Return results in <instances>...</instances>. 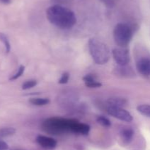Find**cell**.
I'll list each match as a JSON object with an SVG mask.
<instances>
[{"mask_svg": "<svg viewBox=\"0 0 150 150\" xmlns=\"http://www.w3.org/2000/svg\"><path fill=\"white\" fill-rule=\"evenodd\" d=\"M49 22L60 29H70L76 24V16L70 9L62 5L54 4L46 10Z\"/></svg>", "mask_w": 150, "mask_h": 150, "instance_id": "6da1fadb", "label": "cell"}, {"mask_svg": "<svg viewBox=\"0 0 150 150\" xmlns=\"http://www.w3.org/2000/svg\"><path fill=\"white\" fill-rule=\"evenodd\" d=\"M89 50L92 60L98 65L108 63L110 59V51L106 44L95 38L89 39Z\"/></svg>", "mask_w": 150, "mask_h": 150, "instance_id": "7a4b0ae2", "label": "cell"}, {"mask_svg": "<svg viewBox=\"0 0 150 150\" xmlns=\"http://www.w3.org/2000/svg\"><path fill=\"white\" fill-rule=\"evenodd\" d=\"M114 39L120 47H126L133 38V30L127 24L119 23L114 29Z\"/></svg>", "mask_w": 150, "mask_h": 150, "instance_id": "3957f363", "label": "cell"}, {"mask_svg": "<svg viewBox=\"0 0 150 150\" xmlns=\"http://www.w3.org/2000/svg\"><path fill=\"white\" fill-rule=\"evenodd\" d=\"M73 120L71 119H63L59 118H53L45 121V130L51 133H60L66 130H70V125Z\"/></svg>", "mask_w": 150, "mask_h": 150, "instance_id": "277c9868", "label": "cell"}, {"mask_svg": "<svg viewBox=\"0 0 150 150\" xmlns=\"http://www.w3.org/2000/svg\"><path fill=\"white\" fill-rule=\"evenodd\" d=\"M112 55L114 60L119 66H127L130 61L129 50L126 47L115 48L112 50Z\"/></svg>", "mask_w": 150, "mask_h": 150, "instance_id": "5b68a950", "label": "cell"}, {"mask_svg": "<svg viewBox=\"0 0 150 150\" xmlns=\"http://www.w3.org/2000/svg\"><path fill=\"white\" fill-rule=\"evenodd\" d=\"M107 112L111 116L119 119V120L123 121L131 122L133 119L132 115L127 110H125L123 107L108 106V107H107Z\"/></svg>", "mask_w": 150, "mask_h": 150, "instance_id": "8992f818", "label": "cell"}, {"mask_svg": "<svg viewBox=\"0 0 150 150\" xmlns=\"http://www.w3.org/2000/svg\"><path fill=\"white\" fill-rule=\"evenodd\" d=\"M36 141L40 146L46 149H54L57 145V141L54 138L45 135H38L36 138Z\"/></svg>", "mask_w": 150, "mask_h": 150, "instance_id": "52a82bcc", "label": "cell"}, {"mask_svg": "<svg viewBox=\"0 0 150 150\" xmlns=\"http://www.w3.org/2000/svg\"><path fill=\"white\" fill-rule=\"evenodd\" d=\"M136 68L139 73L144 76L150 75V58L149 57H142L139 59L136 63Z\"/></svg>", "mask_w": 150, "mask_h": 150, "instance_id": "ba28073f", "label": "cell"}, {"mask_svg": "<svg viewBox=\"0 0 150 150\" xmlns=\"http://www.w3.org/2000/svg\"><path fill=\"white\" fill-rule=\"evenodd\" d=\"M70 131L76 133L82 134V135H87L90 130V126L86 124L80 123L76 120H73L70 125Z\"/></svg>", "mask_w": 150, "mask_h": 150, "instance_id": "9c48e42d", "label": "cell"}, {"mask_svg": "<svg viewBox=\"0 0 150 150\" xmlns=\"http://www.w3.org/2000/svg\"><path fill=\"white\" fill-rule=\"evenodd\" d=\"M120 136L125 144H129L134 136V131L130 127H123L120 129Z\"/></svg>", "mask_w": 150, "mask_h": 150, "instance_id": "30bf717a", "label": "cell"}, {"mask_svg": "<svg viewBox=\"0 0 150 150\" xmlns=\"http://www.w3.org/2000/svg\"><path fill=\"white\" fill-rule=\"evenodd\" d=\"M107 103H108V106H111V107H123L127 104V100L123 98L114 97V98L108 99Z\"/></svg>", "mask_w": 150, "mask_h": 150, "instance_id": "8fae6325", "label": "cell"}, {"mask_svg": "<svg viewBox=\"0 0 150 150\" xmlns=\"http://www.w3.org/2000/svg\"><path fill=\"white\" fill-rule=\"evenodd\" d=\"M29 101L35 106H45L49 104L50 100L48 98H32Z\"/></svg>", "mask_w": 150, "mask_h": 150, "instance_id": "7c38bea8", "label": "cell"}, {"mask_svg": "<svg viewBox=\"0 0 150 150\" xmlns=\"http://www.w3.org/2000/svg\"><path fill=\"white\" fill-rule=\"evenodd\" d=\"M16 130L13 127H4L0 129V139L12 136L16 133Z\"/></svg>", "mask_w": 150, "mask_h": 150, "instance_id": "4fadbf2b", "label": "cell"}, {"mask_svg": "<svg viewBox=\"0 0 150 150\" xmlns=\"http://www.w3.org/2000/svg\"><path fill=\"white\" fill-rule=\"evenodd\" d=\"M0 41L4 44L6 53L8 54L10 51V49H11V46H10V41H9L8 37L5 34L3 33V32H0Z\"/></svg>", "mask_w": 150, "mask_h": 150, "instance_id": "5bb4252c", "label": "cell"}, {"mask_svg": "<svg viewBox=\"0 0 150 150\" xmlns=\"http://www.w3.org/2000/svg\"><path fill=\"white\" fill-rule=\"evenodd\" d=\"M139 113L146 117L150 118V104H141L137 107Z\"/></svg>", "mask_w": 150, "mask_h": 150, "instance_id": "9a60e30c", "label": "cell"}, {"mask_svg": "<svg viewBox=\"0 0 150 150\" xmlns=\"http://www.w3.org/2000/svg\"><path fill=\"white\" fill-rule=\"evenodd\" d=\"M97 121L100 124V125H102L103 126H105V127H109L111 125V121L108 119H107L106 117H104V116H100L97 118Z\"/></svg>", "mask_w": 150, "mask_h": 150, "instance_id": "2e32d148", "label": "cell"}, {"mask_svg": "<svg viewBox=\"0 0 150 150\" xmlns=\"http://www.w3.org/2000/svg\"><path fill=\"white\" fill-rule=\"evenodd\" d=\"M38 84V82L35 79H29V80L26 81L22 85V89L23 90H29L31 88L35 87Z\"/></svg>", "mask_w": 150, "mask_h": 150, "instance_id": "e0dca14e", "label": "cell"}, {"mask_svg": "<svg viewBox=\"0 0 150 150\" xmlns=\"http://www.w3.org/2000/svg\"><path fill=\"white\" fill-rule=\"evenodd\" d=\"M24 71H25L24 66H23V65L20 66H19L18 69L17 71H16V73L12 75L11 77L10 78V81H14V80H16V79H18L20 76H21V75H23Z\"/></svg>", "mask_w": 150, "mask_h": 150, "instance_id": "ac0fdd59", "label": "cell"}, {"mask_svg": "<svg viewBox=\"0 0 150 150\" xmlns=\"http://www.w3.org/2000/svg\"><path fill=\"white\" fill-rule=\"evenodd\" d=\"M120 68L117 69V71H118V73L120 74L123 75V76H128L129 75H131V69H127V68H126V66H119Z\"/></svg>", "mask_w": 150, "mask_h": 150, "instance_id": "d6986e66", "label": "cell"}, {"mask_svg": "<svg viewBox=\"0 0 150 150\" xmlns=\"http://www.w3.org/2000/svg\"><path fill=\"white\" fill-rule=\"evenodd\" d=\"M96 77L94 74H88L85 75L83 77V81L84 82V83H89V82H94V81H96Z\"/></svg>", "mask_w": 150, "mask_h": 150, "instance_id": "ffe728a7", "label": "cell"}, {"mask_svg": "<svg viewBox=\"0 0 150 150\" xmlns=\"http://www.w3.org/2000/svg\"><path fill=\"white\" fill-rule=\"evenodd\" d=\"M69 79H70V74L67 72H64L62 74L61 77L59 79V84H66L68 82Z\"/></svg>", "mask_w": 150, "mask_h": 150, "instance_id": "44dd1931", "label": "cell"}, {"mask_svg": "<svg viewBox=\"0 0 150 150\" xmlns=\"http://www.w3.org/2000/svg\"><path fill=\"white\" fill-rule=\"evenodd\" d=\"M87 88H100L102 86V83H100V82H98V80L94 81V82H89V83H86L85 84Z\"/></svg>", "mask_w": 150, "mask_h": 150, "instance_id": "7402d4cb", "label": "cell"}, {"mask_svg": "<svg viewBox=\"0 0 150 150\" xmlns=\"http://www.w3.org/2000/svg\"><path fill=\"white\" fill-rule=\"evenodd\" d=\"M100 1L109 8H111L114 6V0H100Z\"/></svg>", "mask_w": 150, "mask_h": 150, "instance_id": "603a6c76", "label": "cell"}, {"mask_svg": "<svg viewBox=\"0 0 150 150\" xmlns=\"http://www.w3.org/2000/svg\"><path fill=\"white\" fill-rule=\"evenodd\" d=\"M53 2L56 3V4H59V5H62V4H66L70 3V0H51Z\"/></svg>", "mask_w": 150, "mask_h": 150, "instance_id": "cb8c5ba5", "label": "cell"}, {"mask_svg": "<svg viewBox=\"0 0 150 150\" xmlns=\"http://www.w3.org/2000/svg\"><path fill=\"white\" fill-rule=\"evenodd\" d=\"M9 149V146L5 141L0 140V150H7Z\"/></svg>", "mask_w": 150, "mask_h": 150, "instance_id": "d4e9b609", "label": "cell"}, {"mask_svg": "<svg viewBox=\"0 0 150 150\" xmlns=\"http://www.w3.org/2000/svg\"><path fill=\"white\" fill-rule=\"evenodd\" d=\"M12 1V0H0V3L4 4H10Z\"/></svg>", "mask_w": 150, "mask_h": 150, "instance_id": "484cf974", "label": "cell"}]
</instances>
